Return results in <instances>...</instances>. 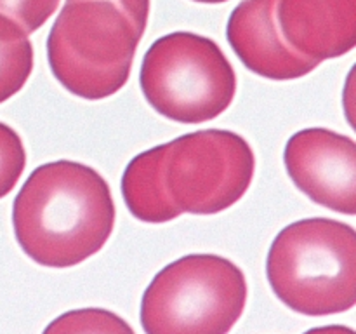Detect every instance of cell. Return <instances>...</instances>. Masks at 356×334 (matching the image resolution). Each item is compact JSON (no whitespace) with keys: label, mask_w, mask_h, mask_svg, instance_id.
Instances as JSON below:
<instances>
[{"label":"cell","mask_w":356,"mask_h":334,"mask_svg":"<svg viewBox=\"0 0 356 334\" xmlns=\"http://www.w3.org/2000/svg\"><path fill=\"white\" fill-rule=\"evenodd\" d=\"M117 3L141 31L146 30L149 16V0H111Z\"/></svg>","instance_id":"9a60e30c"},{"label":"cell","mask_w":356,"mask_h":334,"mask_svg":"<svg viewBox=\"0 0 356 334\" xmlns=\"http://www.w3.org/2000/svg\"><path fill=\"white\" fill-rule=\"evenodd\" d=\"M42 334H136L127 320L104 308L70 310L51 320Z\"/></svg>","instance_id":"7c38bea8"},{"label":"cell","mask_w":356,"mask_h":334,"mask_svg":"<svg viewBox=\"0 0 356 334\" xmlns=\"http://www.w3.org/2000/svg\"><path fill=\"white\" fill-rule=\"evenodd\" d=\"M143 33L111 0H66L47 38L52 75L73 96L106 100L127 84Z\"/></svg>","instance_id":"3957f363"},{"label":"cell","mask_w":356,"mask_h":334,"mask_svg":"<svg viewBox=\"0 0 356 334\" xmlns=\"http://www.w3.org/2000/svg\"><path fill=\"white\" fill-rule=\"evenodd\" d=\"M58 6L59 0H0V14L10 17L30 35L47 23Z\"/></svg>","instance_id":"5bb4252c"},{"label":"cell","mask_w":356,"mask_h":334,"mask_svg":"<svg viewBox=\"0 0 356 334\" xmlns=\"http://www.w3.org/2000/svg\"><path fill=\"white\" fill-rule=\"evenodd\" d=\"M110 184L92 167L73 160L42 164L13 204L17 244L47 268H70L99 253L115 228Z\"/></svg>","instance_id":"6da1fadb"},{"label":"cell","mask_w":356,"mask_h":334,"mask_svg":"<svg viewBox=\"0 0 356 334\" xmlns=\"http://www.w3.org/2000/svg\"><path fill=\"white\" fill-rule=\"evenodd\" d=\"M266 275L275 296L301 315L348 312L356 303V232L329 218L285 226L271 244Z\"/></svg>","instance_id":"7a4b0ae2"},{"label":"cell","mask_w":356,"mask_h":334,"mask_svg":"<svg viewBox=\"0 0 356 334\" xmlns=\"http://www.w3.org/2000/svg\"><path fill=\"white\" fill-rule=\"evenodd\" d=\"M165 145L136 155L122 176V195L129 212L143 223H169L183 212L174 205L163 183Z\"/></svg>","instance_id":"30bf717a"},{"label":"cell","mask_w":356,"mask_h":334,"mask_svg":"<svg viewBox=\"0 0 356 334\" xmlns=\"http://www.w3.org/2000/svg\"><path fill=\"white\" fill-rule=\"evenodd\" d=\"M195 2H200V3H222V2H228V0H195Z\"/></svg>","instance_id":"e0dca14e"},{"label":"cell","mask_w":356,"mask_h":334,"mask_svg":"<svg viewBox=\"0 0 356 334\" xmlns=\"http://www.w3.org/2000/svg\"><path fill=\"white\" fill-rule=\"evenodd\" d=\"M139 84L149 106L179 124L214 120L236 94V73L222 49L190 31L153 42L143 58Z\"/></svg>","instance_id":"5b68a950"},{"label":"cell","mask_w":356,"mask_h":334,"mask_svg":"<svg viewBox=\"0 0 356 334\" xmlns=\"http://www.w3.org/2000/svg\"><path fill=\"white\" fill-rule=\"evenodd\" d=\"M249 141L226 129H204L165 143L163 183L181 212L218 214L235 205L254 180Z\"/></svg>","instance_id":"8992f818"},{"label":"cell","mask_w":356,"mask_h":334,"mask_svg":"<svg viewBox=\"0 0 356 334\" xmlns=\"http://www.w3.org/2000/svg\"><path fill=\"white\" fill-rule=\"evenodd\" d=\"M247 280L218 254H188L152 278L141 298L146 334H228L247 305Z\"/></svg>","instance_id":"277c9868"},{"label":"cell","mask_w":356,"mask_h":334,"mask_svg":"<svg viewBox=\"0 0 356 334\" xmlns=\"http://www.w3.org/2000/svg\"><path fill=\"white\" fill-rule=\"evenodd\" d=\"M305 334H355V331L348 326H322L306 331Z\"/></svg>","instance_id":"2e32d148"},{"label":"cell","mask_w":356,"mask_h":334,"mask_svg":"<svg viewBox=\"0 0 356 334\" xmlns=\"http://www.w3.org/2000/svg\"><path fill=\"white\" fill-rule=\"evenodd\" d=\"M292 183L315 204L356 214V145L350 136L323 127L296 132L285 145Z\"/></svg>","instance_id":"52a82bcc"},{"label":"cell","mask_w":356,"mask_h":334,"mask_svg":"<svg viewBox=\"0 0 356 334\" xmlns=\"http://www.w3.org/2000/svg\"><path fill=\"white\" fill-rule=\"evenodd\" d=\"M278 0H242L228 19L226 37L240 61L270 80H296L320 63L299 54L282 37L277 21Z\"/></svg>","instance_id":"ba28073f"},{"label":"cell","mask_w":356,"mask_h":334,"mask_svg":"<svg viewBox=\"0 0 356 334\" xmlns=\"http://www.w3.org/2000/svg\"><path fill=\"white\" fill-rule=\"evenodd\" d=\"M277 21L285 42L318 63L356 45V0H278Z\"/></svg>","instance_id":"9c48e42d"},{"label":"cell","mask_w":356,"mask_h":334,"mask_svg":"<svg viewBox=\"0 0 356 334\" xmlns=\"http://www.w3.org/2000/svg\"><path fill=\"white\" fill-rule=\"evenodd\" d=\"M33 70V45L10 17L0 14V104L16 96Z\"/></svg>","instance_id":"8fae6325"},{"label":"cell","mask_w":356,"mask_h":334,"mask_svg":"<svg viewBox=\"0 0 356 334\" xmlns=\"http://www.w3.org/2000/svg\"><path fill=\"white\" fill-rule=\"evenodd\" d=\"M26 167L23 139L10 125L0 122V198L9 195Z\"/></svg>","instance_id":"4fadbf2b"}]
</instances>
